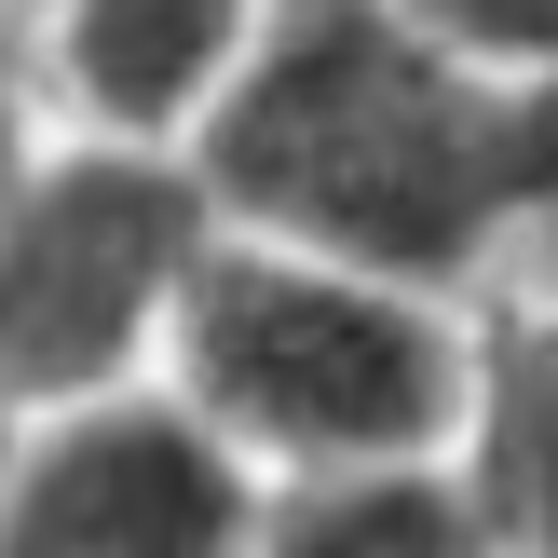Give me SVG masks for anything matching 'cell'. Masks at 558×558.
<instances>
[{
	"label": "cell",
	"mask_w": 558,
	"mask_h": 558,
	"mask_svg": "<svg viewBox=\"0 0 558 558\" xmlns=\"http://www.w3.org/2000/svg\"><path fill=\"white\" fill-rule=\"evenodd\" d=\"M191 163L245 232L505 300L558 218V82L436 41L396 0H287Z\"/></svg>",
	"instance_id": "1"
},
{
	"label": "cell",
	"mask_w": 558,
	"mask_h": 558,
	"mask_svg": "<svg viewBox=\"0 0 558 558\" xmlns=\"http://www.w3.org/2000/svg\"><path fill=\"white\" fill-rule=\"evenodd\" d=\"M163 381H178L272 490L381 477V463H463L477 300L232 218L218 259H205V287H191V314H178Z\"/></svg>",
	"instance_id": "2"
},
{
	"label": "cell",
	"mask_w": 558,
	"mask_h": 558,
	"mask_svg": "<svg viewBox=\"0 0 558 558\" xmlns=\"http://www.w3.org/2000/svg\"><path fill=\"white\" fill-rule=\"evenodd\" d=\"M218 232L232 218H218L191 136L41 123L27 163L0 178V423L163 381Z\"/></svg>",
	"instance_id": "3"
},
{
	"label": "cell",
	"mask_w": 558,
	"mask_h": 558,
	"mask_svg": "<svg viewBox=\"0 0 558 558\" xmlns=\"http://www.w3.org/2000/svg\"><path fill=\"white\" fill-rule=\"evenodd\" d=\"M272 477L178 396H69L0 423V558H245Z\"/></svg>",
	"instance_id": "4"
},
{
	"label": "cell",
	"mask_w": 558,
	"mask_h": 558,
	"mask_svg": "<svg viewBox=\"0 0 558 558\" xmlns=\"http://www.w3.org/2000/svg\"><path fill=\"white\" fill-rule=\"evenodd\" d=\"M287 0H27V69L54 123H123V136H205V109L245 82Z\"/></svg>",
	"instance_id": "5"
},
{
	"label": "cell",
	"mask_w": 558,
	"mask_h": 558,
	"mask_svg": "<svg viewBox=\"0 0 558 558\" xmlns=\"http://www.w3.org/2000/svg\"><path fill=\"white\" fill-rule=\"evenodd\" d=\"M463 477L518 558H558V287L477 300V409H463Z\"/></svg>",
	"instance_id": "6"
},
{
	"label": "cell",
	"mask_w": 558,
	"mask_h": 558,
	"mask_svg": "<svg viewBox=\"0 0 558 558\" xmlns=\"http://www.w3.org/2000/svg\"><path fill=\"white\" fill-rule=\"evenodd\" d=\"M245 558H518L490 532L463 463H381V477H300L259 505Z\"/></svg>",
	"instance_id": "7"
}]
</instances>
